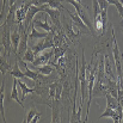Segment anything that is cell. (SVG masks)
Instances as JSON below:
<instances>
[{"label": "cell", "instance_id": "obj_1", "mask_svg": "<svg viewBox=\"0 0 123 123\" xmlns=\"http://www.w3.org/2000/svg\"><path fill=\"white\" fill-rule=\"evenodd\" d=\"M81 67H80V72H79V77H80V91H81V97H80V104H79V110H78V115H77V121L80 122L81 121V111L82 106L86 99V91L88 90V79H87V67H86V61H85V54L82 50L81 54Z\"/></svg>", "mask_w": 123, "mask_h": 123}, {"label": "cell", "instance_id": "obj_2", "mask_svg": "<svg viewBox=\"0 0 123 123\" xmlns=\"http://www.w3.org/2000/svg\"><path fill=\"white\" fill-rule=\"evenodd\" d=\"M11 26L7 24L1 25V45H2V55L7 57L12 50V41H11Z\"/></svg>", "mask_w": 123, "mask_h": 123}, {"label": "cell", "instance_id": "obj_3", "mask_svg": "<svg viewBox=\"0 0 123 123\" xmlns=\"http://www.w3.org/2000/svg\"><path fill=\"white\" fill-rule=\"evenodd\" d=\"M111 34H112V54H114V59H115V65H116V71L118 73V81L122 78V57L123 53L120 51L118 45H117V41L115 37V31L114 29H111ZM117 81V82H118Z\"/></svg>", "mask_w": 123, "mask_h": 123}, {"label": "cell", "instance_id": "obj_4", "mask_svg": "<svg viewBox=\"0 0 123 123\" xmlns=\"http://www.w3.org/2000/svg\"><path fill=\"white\" fill-rule=\"evenodd\" d=\"M18 28H19V30H20V32H22V38H20V42H19L18 50H17V53H16L17 59L20 57L23 54H25V51L28 50V48H29V47H28V38L30 37V34H29V30H30V29L23 28L22 24L18 25Z\"/></svg>", "mask_w": 123, "mask_h": 123}, {"label": "cell", "instance_id": "obj_5", "mask_svg": "<svg viewBox=\"0 0 123 123\" xmlns=\"http://www.w3.org/2000/svg\"><path fill=\"white\" fill-rule=\"evenodd\" d=\"M43 12L48 13V16L51 18V23L54 24V28L56 30H62V26H61V23H60V16H61V11L60 10L51 8L48 5H44Z\"/></svg>", "mask_w": 123, "mask_h": 123}, {"label": "cell", "instance_id": "obj_6", "mask_svg": "<svg viewBox=\"0 0 123 123\" xmlns=\"http://www.w3.org/2000/svg\"><path fill=\"white\" fill-rule=\"evenodd\" d=\"M31 5H32L31 0H24L22 2V6L16 10V24L17 25H20V24L24 23L26 13H28V11H29Z\"/></svg>", "mask_w": 123, "mask_h": 123}, {"label": "cell", "instance_id": "obj_7", "mask_svg": "<svg viewBox=\"0 0 123 123\" xmlns=\"http://www.w3.org/2000/svg\"><path fill=\"white\" fill-rule=\"evenodd\" d=\"M43 8H44V5L43 6H36V5H31L28 13H26V17H25V20H24V28L25 29H30L31 24H32V19L38 13V12H43Z\"/></svg>", "mask_w": 123, "mask_h": 123}, {"label": "cell", "instance_id": "obj_8", "mask_svg": "<svg viewBox=\"0 0 123 123\" xmlns=\"http://www.w3.org/2000/svg\"><path fill=\"white\" fill-rule=\"evenodd\" d=\"M68 14H69V17L72 18V20H73V24L81 31V32H85V34H88V35H91V30L87 28V25L84 23V20H82L81 18H80V16L78 14V13H72L69 10H67V8H63Z\"/></svg>", "mask_w": 123, "mask_h": 123}, {"label": "cell", "instance_id": "obj_9", "mask_svg": "<svg viewBox=\"0 0 123 123\" xmlns=\"http://www.w3.org/2000/svg\"><path fill=\"white\" fill-rule=\"evenodd\" d=\"M54 57V48L51 50H48V51H44L43 54H40L36 56L35 61L32 62V66L34 67H40V66H43V65H47L50 59Z\"/></svg>", "mask_w": 123, "mask_h": 123}, {"label": "cell", "instance_id": "obj_10", "mask_svg": "<svg viewBox=\"0 0 123 123\" xmlns=\"http://www.w3.org/2000/svg\"><path fill=\"white\" fill-rule=\"evenodd\" d=\"M115 67H116V65H114V63L111 62L110 57H109L108 55H105V56H104V68H105V74H106L109 78H111L112 80H116V79H117V77H116V74H115Z\"/></svg>", "mask_w": 123, "mask_h": 123}, {"label": "cell", "instance_id": "obj_11", "mask_svg": "<svg viewBox=\"0 0 123 123\" xmlns=\"http://www.w3.org/2000/svg\"><path fill=\"white\" fill-rule=\"evenodd\" d=\"M20 38H22V32H20V30H14V31H12V34H11V41H12V50H13L14 54H16L17 50H18Z\"/></svg>", "mask_w": 123, "mask_h": 123}, {"label": "cell", "instance_id": "obj_12", "mask_svg": "<svg viewBox=\"0 0 123 123\" xmlns=\"http://www.w3.org/2000/svg\"><path fill=\"white\" fill-rule=\"evenodd\" d=\"M34 24H35V26H37V28H41L43 29L44 31H47V32H49V31H51L53 30V26L48 23V13H45V19H44V22H42L40 19H36V20H34Z\"/></svg>", "mask_w": 123, "mask_h": 123}, {"label": "cell", "instance_id": "obj_13", "mask_svg": "<svg viewBox=\"0 0 123 123\" xmlns=\"http://www.w3.org/2000/svg\"><path fill=\"white\" fill-rule=\"evenodd\" d=\"M17 80H18V86H19L20 90H22V100L25 99L26 94H29V93H34V92H35V88H30V87H28L25 82L22 81V79H18V78H17Z\"/></svg>", "mask_w": 123, "mask_h": 123}, {"label": "cell", "instance_id": "obj_14", "mask_svg": "<svg viewBox=\"0 0 123 123\" xmlns=\"http://www.w3.org/2000/svg\"><path fill=\"white\" fill-rule=\"evenodd\" d=\"M17 86H18V80H17V78H14V79H13V86H12V92H11L10 98L13 99V100H16L19 105L24 106L23 102H22V100L19 99V97H18V90H17Z\"/></svg>", "mask_w": 123, "mask_h": 123}, {"label": "cell", "instance_id": "obj_15", "mask_svg": "<svg viewBox=\"0 0 123 123\" xmlns=\"http://www.w3.org/2000/svg\"><path fill=\"white\" fill-rule=\"evenodd\" d=\"M11 75L13 77V78H18V79H24L26 75H25V73L23 72V69H20L19 68V66H18V60H17V62L14 63V66H13V68L11 69Z\"/></svg>", "mask_w": 123, "mask_h": 123}, {"label": "cell", "instance_id": "obj_16", "mask_svg": "<svg viewBox=\"0 0 123 123\" xmlns=\"http://www.w3.org/2000/svg\"><path fill=\"white\" fill-rule=\"evenodd\" d=\"M5 80L1 82V93H0V116H1V122H6V117H5V109H4V88H5Z\"/></svg>", "mask_w": 123, "mask_h": 123}, {"label": "cell", "instance_id": "obj_17", "mask_svg": "<svg viewBox=\"0 0 123 123\" xmlns=\"http://www.w3.org/2000/svg\"><path fill=\"white\" fill-rule=\"evenodd\" d=\"M55 68V67H54ZM50 65H43V66H40V67H35V71H37L38 73H41L43 75H50V74H53L54 72H56L55 69H54Z\"/></svg>", "mask_w": 123, "mask_h": 123}, {"label": "cell", "instance_id": "obj_18", "mask_svg": "<svg viewBox=\"0 0 123 123\" xmlns=\"http://www.w3.org/2000/svg\"><path fill=\"white\" fill-rule=\"evenodd\" d=\"M47 35H48V32L45 34V32L37 31V30H36V26H35V24H34V22H32V25H31V28H30V38H31V40H34V38H44Z\"/></svg>", "mask_w": 123, "mask_h": 123}, {"label": "cell", "instance_id": "obj_19", "mask_svg": "<svg viewBox=\"0 0 123 123\" xmlns=\"http://www.w3.org/2000/svg\"><path fill=\"white\" fill-rule=\"evenodd\" d=\"M23 61H25V62H30V63H32L34 61H35V59H36V55H35V53H34V50L31 49V47H29L28 48V50L25 51V54L23 55Z\"/></svg>", "mask_w": 123, "mask_h": 123}, {"label": "cell", "instance_id": "obj_20", "mask_svg": "<svg viewBox=\"0 0 123 123\" xmlns=\"http://www.w3.org/2000/svg\"><path fill=\"white\" fill-rule=\"evenodd\" d=\"M31 49L34 50V53H35V55L37 56V55H40L43 50H45V45H44V40L41 42H37L36 44H34V45H31Z\"/></svg>", "mask_w": 123, "mask_h": 123}, {"label": "cell", "instance_id": "obj_21", "mask_svg": "<svg viewBox=\"0 0 123 123\" xmlns=\"http://www.w3.org/2000/svg\"><path fill=\"white\" fill-rule=\"evenodd\" d=\"M0 69H1V74L2 77L6 74V72L11 71V66L8 65V62L6 61V57L4 55H1V66H0Z\"/></svg>", "mask_w": 123, "mask_h": 123}, {"label": "cell", "instance_id": "obj_22", "mask_svg": "<svg viewBox=\"0 0 123 123\" xmlns=\"http://www.w3.org/2000/svg\"><path fill=\"white\" fill-rule=\"evenodd\" d=\"M115 114H116V109H112V108H110V106H106L105 111L99 116V120L105 118V117H111V118H112V116H114Z\"/></svg>", "mask_w": 123, "mask_h": 123}, {"label": "cell", "instance_id": "obj_23", "mask_svg": "<svg viewBox=\"0 0 123 123\" xmlns=\"http://www.w3.org/2000/svg\"><path fill=\"white\" fill-rule=\"evenodd\" d=\"M38 111L35 109V108H31L30 109V111H29V114H28V116H26V120H25V123H30L32 122V120H34V117L36 116V114H37Z\"/></svg>", "mask_w": 123, "mask_h": 123}, {"label": "cell", "instance_id": "obj_24", "mask_svg": "<svg viewBox=\"0 0 123 123\" xmlns=\"http://www.w3.org/2000/svg\"><path fill=\"white\" fill-rule=\"evenodd\" d=\"M98 2H99L100 11H108V7H109V1L108 0H98Z\"/></svg>", "mask_w": 123, "mask_h": 123}, {"label": "cell", "instance_id": "obj_25", "mask_svg": "<svg viewBox=\"0 0 123 123\" xmlns=\"http://www.w3.org/2000/svg\"><path fill=\"white\" fill-rule=\"evenodd\" d=\"M31 2L36 6H43V5H47L49 0H31Z\"/></svg>", "mask_w": 123, "mask_h": 123}, {"label": "cell", "instance_id": "obj_26", "mask_svg": "<svg viewBox=\"0 0 123 123\" xmlns=\"http://www.w3.org/2000/svg\"><path fill=\"white\" fill-rule=\"evenodd\" d=\"M115 6H116V8H117V11H118V14L123 18V5L121 4V1L118 0V1L115 4Z\"/></svg>", "mask_w": 123, "mask_h": 123}, {"label": "cell", "instance_id": "obj_27", "mask_svg": "<svg viewBox=\"0 0 123 123\" xmlns=\"http://www.w3.org/2000/svg\"><path fill=\"white\" fill-rule=\"evenodd\" d=\"M41 114H40V112H37V114H36V116H35V117H34V120H32V123H37V122H40V118H41Z\"/></svg>", "mask_w": 123, "mask_h": 123}, {"label": "cell", "instance_id": "obj_28", "mask_svg": "<svg viewBox=\"0 0 123 123\" xmlns=\"http://www.w3.org/2000/svg\"><path fill=\"white\" fill-rule=\"evenodd\" d=\"M77 1H78V2H80V4H81V5H82V2H81V0H77Z\"/></svg>", "mask_w": 123, "mask_h": 123}, {"label": "cell", "instance_id": "obj_29", "mask_svg": "<svg viewBox=\"0 0 123 123\" xmlns=\"http://www.w3.org/2000/svg\"><path fill=\"white\" fill-rule=\"evenodd\" d=\"M120 1H121V4H122V5H123V0H120Z\"/></svg>", "mask_w": 123, "mask_h": 123}]
</instances>
